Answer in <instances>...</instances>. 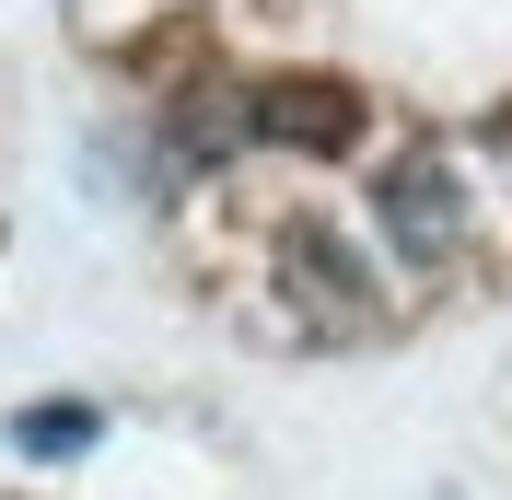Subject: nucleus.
Masks as SVG:
<instances>
[{"instance_id":"4","label":"nucleus","mask_w":512,"mask_h":500,"mask_svg":"<svg viewBox=\"0 0 512 500\" xmlns=\"http://www.w3.org/2000/svg\"><path fill=\"white\" fill-rule=\"evenodd\" d=\"M12 442H24V454H82V442H94V407H24V419H12Z\"/></svg>"},{"instance_id":"2","label":"nucleus","mask_w":512,"mask_h":500,"mask_svg":"<svg viewBox=\"0 0 512 500\" xmlns=\"http://www.w3.org/2000/svg\"><path fill=\"white\" fill-rule=\"evenodd\" d=\"M280 291L315 314L326 338H373V326H384V314H373V280H361V256L338 245L326 221H291V233H280Z\"/></svg>"},{"instance_id":"3","label":"nucleus","mask_w":512,"mask_h":500,"mask_svg":"<svg viewBox=\"0 0 512 500\" xmlns=\"http://www.w3.org/2000/svg\"><path fill=\"white\" fill-rule=\"evenodd\" d=\"M373 210H384V233H396L408 268L454 256V233H466V198H454V175L431 152H396V163H384V175H373Z\"/></svg>"},{"instance_id":"1","label":"nucleus","mask_w":512,"mask_h":500,"mask_svg":"<svg viewBox=\"0 0 512 500\" xmlns=\"http://www.w3.org/2000/svg\"><path fill=\"white\" fill-rule=\"evenodd\" d=\"M245 128L280 152H350L361 140V94L338 70H256L245 82Z\"/></svg>"},{"instance_id":"5","label":"nucleus","mask_w":512,"mask_h":500,"mask_svg":"<svg viewBox=\"0 0 512 500\" xmlns=\"http://www.w3.org/2000/svg\"><path fill=\"white\" fill-rule=\"evenodd\" d=\"M501 152H512V105H501Z\"/></svg>"}]
</instances>
